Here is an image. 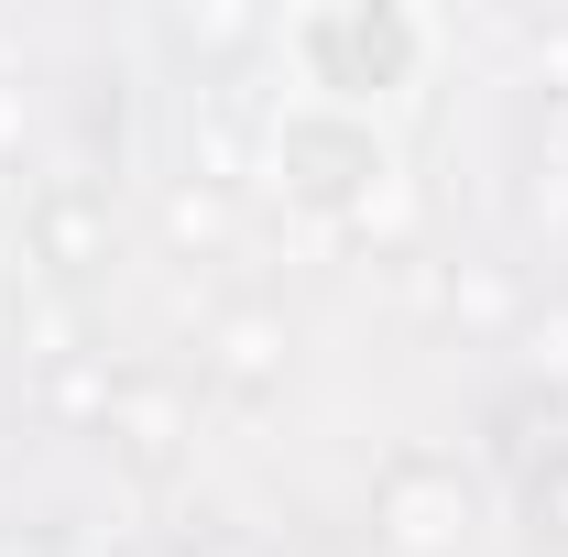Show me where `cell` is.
<instances>
[{
    "instance_id": "6da1fadb",
    "label": "cell",
    "mask_w": 568,
    "mask_h": 557,
    "mask_svg": "<svg viewBox=\"0 0 568 557\" xmlns=\"http://www.w3.org/2000/svg\"><path fill=\"white\" fill-rule=\"evenodd\" d=\"M252 164L284 186V209L339 219V230H372V209H394V142L339 99H284L252 142Z\"/></svg>"
},
{
    "instance_id": "7a4b0ae2",
    "label": "cell",
    "mask_w": 568,
    "mask_h": 557,
    "mask_svg": "<svg viewBox=\"0 0 568 557\" xmlns=\"http://www.w3.org/2000/svg\"><path fill=\"white\" fill-rule=\"evenodd\" d=\"M284 55L306 67V99L372 110L383 88H416L426 22L394 11V0H328V11H295V22H284Z\"/></svg>"
},
{
    "instance_id": "3957f363",
    "label": "cell",
    "mask_w": 568,
    "mask_h": 557,
    "mask_svg": "<svg viewBox=\"0 0 568 557\" xmlns=\"http://www.w3.org/2000/svg\"><path fill=\"white\" fill-rule=\"evenodd\" d=\"M372 536L394 557H470L481 536V492L459 459H437V448H405V459H383V482H372Z\"/></svg>"
},
{
    "instance_id": "277c9868",
    "label": "cell",
    "mask_w": 568,
    "mask_h": 557,
    "mask_svg": "<svg viewBox=\"0 0 568 557\" xmlns=\"http://www.w3.org/2000/svg\"><path fill=\"white\" fill-rule=\"evenodd\" d=\"M22 252H33L55 284L99 274V263H110V175H88V164L44 175V186L22 198Z\"/></svg>"
},
{
    "instance_id": "5b68a950",
    "label": "cell",
    "mask_w": 568,
    "mask_h": 557,
    "mask_svg": "<svg viewBox=\"0 0 568 557\" xmlns=\"http://www.w3.org/2000/svg\"><path fill=\"white\" fill-rule=\"evenodd\" d=\"M99 437L121 448V470H132V482H164V470L186 459V394H175V383H153V372H121V394H110Z\"/></svg>"
},
{
    "instance_id": "8992f818",
    "label": "cell",
    "mask_w": 568,
    "mask_h": 557,
    "mask_svg": "<svg viewBox=\"0 0 568 557\" xmlns=\"http://www.w3.org/2000/svg\"><path fill=\"white\" fill-rule=\"evenodd\" d=\"M209 394L219 405H274L284 394V317H263V306H230L209 328Z\"/></svg>"
},
{
    "instance_id": "52a82bcc",
    "label": "cell",
    "mask_w": 568,
    "mask_h": 557,
    "mask_svg": "<svg viewBox=\"0 0 568 557\" xmlns=\"http://www.w3.org/2000/svg\"><path fill=\"white\" fill-rule=\"evenodd\" d=\"M164 241H175V252H230V241H241V186L175 175V186H164Z\"/></svg>"
},
{
    "instance_id": "ba28073f",
    "label": "cell",
    "mask_w": 568,
    "mask_h": 557,
    "mask_svg": "<svg viewBox=\"0 0 568 557\" xmlns=\"http://www.w3.org/2000/svg\"><path fill=\"white\" fill-rule=\"evenodd\" d=\"M514 482H525V525L568 547V426L547 437V448H536V459H525V470H514Z\"/></svg>"
},
{
    "instance_id": "9c48e42d",
    "label": "cell",
    "mask_w": 568,
    "mask_h": 557,
    "mask_svg": "<svg viewBox=\"0 0 568 557\" xmlns=\"http://www.w3.org/2000/svg\"><path fill=\"white\" fill-rule=\"evenodd\" d=\"M164 33L186 55H252V44H274V22H252V11H175Z\"/></svg>"
},
{
    "instance_id": "30bf717a",
    "label": "cell",
    "mask_w": 568,
    "mask_h": 557,
    "mask_svg": "<svg viewBox=\"0 0 568 557\" xmlns=\"http://www.w3.org/2000/svg\"><path fill=\"white\" fill-rule=\"evenodd\" d=\"M448 317H470V328H503V317H514V284H503L493 263H459V274H448Z\"/></svg>"
},
{
    "instance_id": "8fae6325",
    "label": "cell",
    "mask_w": 568,
    "mask_h": 557,
    "mask_svg": "<svg viewBox=\"0 0 568 557\" xmlns=\"http://www.w3.org/2000/svg\"><path fill=\"white\" fill-rule=\"evenodd\" d=\"M132 557H197V547H132Z\"/></svg>"
},
{
    "instance_id": "7c38bea8",
    "label": "cell",
    "mask_w": 568,
    "mask_h": 557,
    "mask_svg": "<svg viewBox=\"0 0 568 557\" xmlns=\"http://www.w3.org/2000/svg\"><path fill=\"white\" fill-rule=\"evenodd\" d=\"M0 317H11V306H0Z\"/></svg>"
}]
</instances>
